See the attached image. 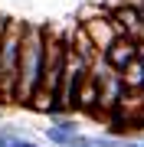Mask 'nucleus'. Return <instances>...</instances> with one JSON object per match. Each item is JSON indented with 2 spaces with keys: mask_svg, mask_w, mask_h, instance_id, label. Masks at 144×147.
<instances>
[{
  "mask_svg": "<svg viewBox=\"0 0 144 147\" xmlns=\"http://www.w3.org/2000/svg\"><path fill=\"white\" fill-rule=\"evenodd\" d=\"M82 26H85L89 39L95 42V49H98V53H105V49L112 46L115 39H121V33H118V26L112 23V16H108V13L89 16V20H82Z\"/></svg>",
  "mask_w": 144,
  "mask_h": 147,
  "instance_id": "obj_4",
  "label": "nucleus"
},
{
  "mask_svg": "<svg viewBox=\"0 0 144 147\" xmlns=\"http://www.w3.org/2000/svg\"><path fill=\"white\" fill-rule=\"evenodd\" d=\"M138 53H141L138 39H128V36H121V39H115L112 46H108L105 53H101V59H105V62L112 65L118 75H121L124 69H128V65L134 62V59H138Z\"/></svg>",
  "mask_w": 144,
  "mask_h": 147,
  "instance_id": "obj_5",
  "label": "nucleus"
},
{
  "mask_svg": "<svg viewBox=\"0 0 144 147\" xmlns=\"http://www.w3.org/2000/svg\"><path fill=\"white\" fill-rule=\"evenodd\" d=\"M138 42H141V46H144V30H141V36H138Z\"/></svg>",
  "mask_w": 144,
  "mask_h": 147,
  "instance_id": "obj_10",
  "label": "nucleus"
},
{
  "mask_svg": "<svg viewBox=\"0 0 144 147\" xmlns=\"http://www.w3.org/2000/svg\"><path fill=\"white\" fill-rule=\"evenodd\" d=\"M3 30H7V16L0 13V42H3Z\"/></svg>",
  "mask_w": 144,
  "mask_h": 147,
  "instance_id": "obj_9",
  "label": "nucleus"
},
{
  "mask_svg": "<svg viewBox=\"0 0 144 147\" xmlns=\"http://www.w3.org/2000/svg\"><path fill=\"white\" fill-rule=\"evenodd\" d=\"M23 36H26V23H23V20H13V16H7L3 42H0V105H13V101H16Z\"/></svg>",
  "mask_w": 144,
  "mask_h": 147,
  "instance_id": "obj_2",
  "label": "nucleus"
},
{
  "mask_svg": "<svg viewBox=\"0 0 144 147\" xmlns=\"http://www.w3.org/2000/svg\"><path fill=\"white\" fill-rule=\"evenodd\" d=\"M0 147H43V144L33 141L30 131L20 124H0Z\"/></svg>",
  "mask_w": 144,
  "mask_h": 147,
  "instance_id": "obj_6",
  "label": "nucleus"
},
{
  "mask_svg": "<svg viewBox=\"0 0 144 147\" xmlns=\"http://www.w3.org/2000/svg\"><path fill=\"white\" fill-rule=\"evenodd\" d=\"M0 118H3V111H0Z\"/></svg>",
  "mask_w": 144,
  "mask_h": 147,
  "instance_id": "obj_11",
  "label": "nucleus"
},
{
  "mask_svg": "<svg viewBox=\"0 0 144 147\" xmlns=\"http://www.w3.org/2000/svg\"><path fill=\"white\" fill-rule=\"evenodd\" d=\"M121 79H124V85H128V88H144V59H141V56L121 72Z\"/></svg>",
  "mask_w": 144,
  "mask_h": 147,
  "instance_id": "obj_7",
  "label": "nucleus"
},
{
  "mask_svg": "<svg viewBox=\"0 0 144 147\" xmlns=\"http://www.w3.org/2000/svg\"><path fill=\"white\" fill-rule=\"evenodd\" d=\"M46 33L49 26L26 23L23 36V56H20V82H16V108H30L43 85V69H46Z\"/></svg>",
  "mask_w": 144,
  "mask_h": 147,
  "instance_id": "obj_1",
  "label": "nucleus"
},
{
  "mask_svg": "<svg viewBox=\"0 0 144 147\" xmlns=\"http://www.w3.org/2000/svg\"><path fill=\"white\" fill-rule=\"evenodd\" d=\"M134 141H128V137H115V134H108V131H101V134H92V147H131Z\"/></svg>",
  "mask_w": 144,
  "mask_h": 147,
  "instance_id": "obj_8",
  "label": "nucleus"
},
{
  "mask_svg": "<svg viewBox=\"0 0 144 147\" xmlns=\"http://www.w3.org/2000/svg\"><path fill=\"white\" fill-rule=\"evenodd\" d=\"M43 137L49 141V147H92V137L82 134L75 118H56L46 124Z\"/></svg>",
  "mask_w": 144,
  "mask_h": 147,
  "instance_id": "obj_3",
  "label": "nucleus"
}]
</instances>
